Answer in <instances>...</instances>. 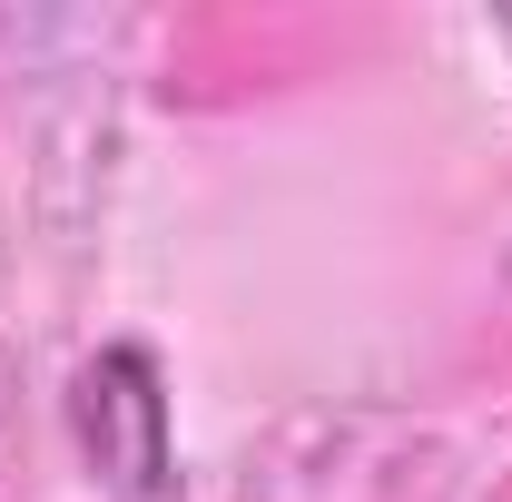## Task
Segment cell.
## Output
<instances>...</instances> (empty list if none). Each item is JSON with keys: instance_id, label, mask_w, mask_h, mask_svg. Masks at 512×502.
I'll use <instances>...</instances> for the list:
<instances>
[{"instance_id": "1", "label": "cell", "mask_w": 512, "mask_h": 502, "mask_svg": "<svg viewBox=\"0 0 512 502\" xmlns=\"http://www.w3.org/2000/svg\"><path fill=\"white\" fill-rule=\"evenodd\" d=\"M69 424H79V453H89L128 502L168 493V394H158L148 345H99V355L79 365V384H69Z\"/></svg>"}]
</instances>
